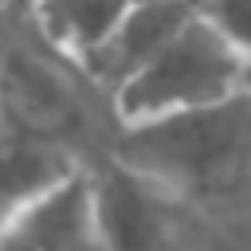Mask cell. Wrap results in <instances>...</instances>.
Returning <instances> with one entry per match:
<instances>
[{"mask_svg": "<svg viewBox=\"0 0 251 251\" xmlns=\"http://www.w3.org/2000/svg\"><path fill=\"white\" fill-rule=\"evenodd\" d=\"M122 153L149 180L173 188L204 184L251 153V98L235 94L220 106L133 122L126 126Z\"/></svg>", "mask_w": 251, "mask_h": 251, "instance_id": "cell-2", "label": "cell"}, {"mask_svg": "<svg viewBox=\"0 0 251 251\" xmlns=\"http://www.w3.org/2000/svg\"><path fill=\"white\" fill-rule=\"evenodd\" d=\"M204 8V0H133L129 12L122 16V24L114 27V35L86 59V71L106 82L110 90H118L126 78H133L196 12Z\"/></svg>", "mask_w": 251, "mask_h": 251, "instance_id": "cell-4", "label": "cell"}, {"mask_svg": "<svg viewBox=\"0 0 251 251\" xmlns=\"http://www.w3.org/2000/svg\"><path fill=\"white\" fill-rule=\"evenodd\" d=\"M243 94L251 98V51H247V63H243Z\"/></svg>", "mask_w": 251, "mask_h": 251, "instance_id": "cell-7", "label": "cell"}, {"mask_svg": "<svg viewBox=\"0 0 251 251\" xmlns=\"http://www.w3.org/2000/svg\"><path fill=\"white\" fill-rule=\"evenodd\" d=\"M247 51L200 8L133 78L114 90L122 126L204 110L243 94Z\"/></svg>", "mask_w": 251, "mask_h": 251, "instance_id": "cell-1", "label": "cell"}, {"mask_svg": "<svg viewBox=\"0 0 251 251\" xmlns=\"http://www.w3.org/2000/svg\"><path fill=\"white\" fill-rule=\"evenodd\" d=\"M204 12H208L243 51H251V0H204Z\"/></svg>", "mask_w": 251, "mask_h": 251, "instance_id": "cell-6", "label": "cell"}, {"mask_svg": "<svg viewBox=\"0 0 251 251\" xmlns=\"http://www.w3.org/2000/svg\"><path fill=\"white\" fill-rule=\"evenodd\" d=\"M12 4H16V8H27V12H31V8L39 4V0H12Z\"/></svg>", "mask_w": 251, "mask_h": 251, "instance_id": "cell-8", "label": "cell"}, {"mask_svg": "<svg viewBox=\"0 0 251 251\" xmlns=\"http://www.w3.org/2000/svg\"><path fill=\"white\" fill-rule=\"evenodd\" d=\"M102 235L98 184L71 169L4 212L0 251H94Z\"/></svg>", "mask_w": 251, "mask_h": 251, "instance_id": "cell-3", "label": "cell"}, {"mask_svg": "<svg viewBox=\"0 0 251 251\" xmlns=\"http://www.w3.org/2000/svg\"><path fill=\"white\" fill-rule=\"evenodd\" d=\"M133 0H39L31 8L39 31L67 51L71 59L86 63L122 24Z\"/></svg>", "mask_w": 251, "mask_h": 251, "instance_id": "cell-5", "label": "cell"}]
</instances>
